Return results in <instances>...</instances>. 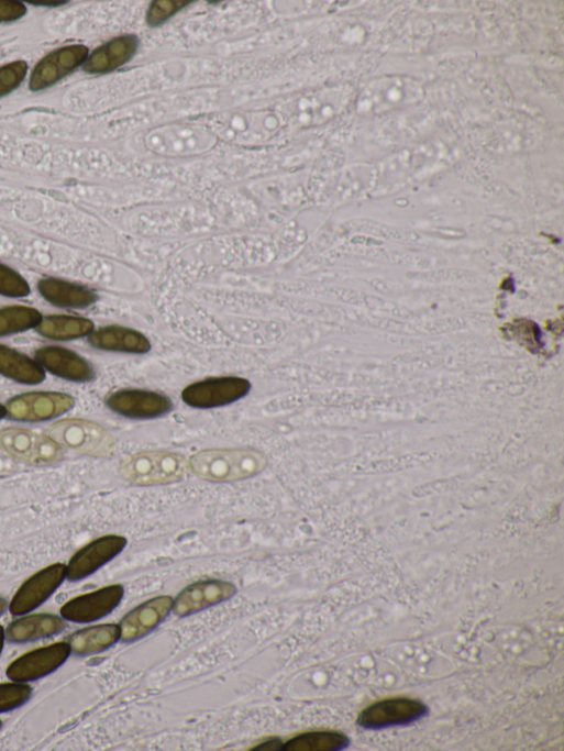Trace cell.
<instances>
[{"label":"cell","mask_w":564,"mask_h":751,"mask_svg":"<svg viewBox=\"0 0 564 751\" xmlns=\"http://www.w3.org/2000/svg\"><path fill=\"white\" fill-rule=\"evenodd\" d=\"M267 464L266 455L254 449H214L195 454L189 468L206 481L230 483L254 477Z\"/></svg>","instance_id":"1"},{"label":"cell","mask_w":564,"mask_h":751,"mask_svg":"<svg viewBox=\"0 0 564 751\" xmlns=\"http://www.w3.org/2000/svg\"><path fill=\"white\" fill-rule=\"evenodd\" d=\"M189 461L180 454L166 451L142 452L130 457L122 466L123 477L139 486L165 485L184 479Z\"/></svg>","instance_id":"2"},{"label":"cell","mask_w":564,"mask_h":751,"mask_svg":"<svg viewBox=\"0 0 564 751\" xmlns=\"http://www.w3.org/2000/svg\"><path fill=\"white\" fill-rule=\"evenodd\" d=\"M48 437L60 448L97 457H109L115 452L113 437L101 426L79 419L63 420L48 430Z\"/></svg>","instance_id":"3"},{"label":"cell","mask_w":564,"mask_h":751,"mask_svg":"<svg viewBox=\"0 0 564 751\" xmlns=\"http://www.w3.org/2000/svg\"><path fill=\"white\" fill-rule=\"evenodd\" d=\"M252 390L248 379L236 376L214 377L193 383L183 391V400L195 409H214L245 398Z\"/></svg>","instance_id":"4"},{"label":"cell","mask_w":564,"mask_h":751,"mask_svg":"<svg viewBox=\"0 0 564 751\" xmlns=\"http://www.w3.org/2000/svg\"><path fill=\"white\" fill-rule=\"evenodd\" d=\"M0 448L11 457L31 465H52L63 459L62 448L48 435L26 429L0 433Z\"/></svg>","instance_id":"5"},{"label":"cell","mask_w":564,"mask_h":751,"mask_svg":"<svg viewBox=\"0 0 564 751\" xmlns=\"http://www.w3.org/2000/svg\"><path fill=\"white\" fill-rule=\"evenodd\" d=\"M428 713V706L418 699L392 697L364 708L356 722L364 729H385L410 725L425 717Z\"/></svg>","instance_id":"6"},{"label":"cell","mask_w":564,"mask_h":751,"mask_svg":"<svg viewBox=\"0 0 564 751\" xmlns=\"http://www.w3.org/2000/svg\"><path fill=\"white\" fill-rule=\"evenodd\" d=\"M75 399L67 394L36 391L16 396L8 405V417L21 422H43L73 410Z\"/></svg>","instance_id":"7"},{"label":"cell","mask_w":564,"mask_h":751,"mask_svg":"<svg viewBox=\"0 0 564 751\" xmlns=\"http://www.w3.org/2000/svg\"><path fill=\"white\" fill-rule=\"evenodd\" d=\"M67 578V565L52 564L26 579L10 603L14 616H23L47 601Z\"/></svg>","instance_id":"8"},{"label":"cell","mask_w":564,"mask_h":751,"mask_svg":"<svg viewBox=\"0 0 564 751\" xmlns=\"http://www.w3.org/2000/svg\"><path fill=\"white\" fill-rule=\"evenodd\" d=\"M70 654L71 648L67 641L42 647L14 660L9 665L7 674L12 681H36L57 671Z\"/></svg>","instance_id":"9"},{"label":"cell","mask_w":564,"mask_h":751,"mask_svg":"<svg viewBox=\"0 0 564 751\" xmlns=\"http://www.w3.org/2000/svg\"><path fill=\"white\" fill-rule=\"evenodd\" d=\"M108 407L133 420H153L168 415L174 404L166 395L144 389H121L109 396Z\"/></svg>","instance_id":"10"},{"label":"cell","mask_w":564,"mask_h":751,"mask_svg":"<svg viewBox=\"0 0 564 751\" xmlns=\"http://www.w3.org/2000/svg\"><path fill=\"white\" fill-rule=\"evenodd\" d=\"M129 540L119 534L100 537L81 548L67 564V578L82 581L120 555Z\"/></svg>","instance_id":"11"},{"label":"cell","mask_w":564,"mask_h":751,"mask_svg":"<svg viewBox=\"0 0 564 751\" xmlns=\"http://www.w3.org/2000/svg\"><path fill=\"white\" fill-rule=\"evenodd\" d=\"M124 595L125 588L123 585L104 586L70 599L62 607L60 612L68 621L77 623L93 622L115 610L122 603Z\"/></svg>","instance_id":"12"},{"label":"cell","mask_w":564,"mask_h":751,"mask_svg":"<svg viewBox=\"0 0 564 751\" xmlns=\"http://www.w3.org/2000/svg\"><path fill=\"white\" fill-rule=\"evenodd\" d=\"M89 49L76 45L58 49L44 58L33 71L30 88L34 92L46 90L85 65Z\"/></svg>","instance_id":"13"},{"label":"cell","mask_w":564,"mask_h":751,"mask_svg":"<svg viewBox=\"0 0 564 751\" xmlns=\"http://www.w3.org/2000/svg\"><path fill=\"white\" fill-rule=\"evenodd\" d=\"M236 586L223 579H206L186 587L174 600L173 610L187 617L232 598Z\"/></svg>","instance_id":"14"},{"label":"cell","mask_w":564,"mask_h":751,"mask_svg":"<svg viewBox=\"0 0 564 751\" xmlns=\"http://www.w3.org/2000/svg\"><path fill=\"white\" fill-rule=\"evenodd\" d=\"M35 360L53 375L74 383L96 379L93 366L78 353L62 346H45L36 351Z\"/></svg>","instance_id":"15"},{"label":"cell","mask_w":564,"mask_h":751,"mask_svg":"<svg viewBox=\"0 0 564 751\" xmlns=\"http://www.w3.org/2000/svg\"><path fill=\"white\" fill-rule=\"evenodd\" d=\"M173 606V597L158 596L135 607L120 623L121 639L133 642L146 637L169 616Z\"/></svg>","instance_id":"16"},{"label":"cell","mask_w":564,"mask_h":751,"mask_svg":"<svg viewBox=\"0 0 564 751\" xmlns=\"http://www.w3.org/2000/svg\"><path fill=\"white\" fill-rule=\"evenodd\" d=\"M140 40L135 35L115 38L97 49L84 65L90 75H107L130 63L137 54Z\"/></svg>","instance_id":"17"},{"label":"cell","mask_w":564,"mask_h":751,"mask_svg":"<svg viewBox=\"0 0 564 751\" xmlns=\"http://www.w3.org/2000/svg\"><path fill=\"white\" fill-rule=\"evenodd\" d=\"M88 338L89 343L101 351L146 354L152 350L151 341L143 333L119 325L95 330Z\"/></svg>","instance_id":"18"},{"label":"cell","mask_w":564,"mask_h":751,"mask_svg":"<svg viewBox=\"0 0 564 751\" xmlns=\"http://www.w3.org/2000/svg\"><path fill=\"white\" fill-rule=\"evenodd\" d=\"M38 290L49 303L65 309H86L98 302V295L80 285L57 278H43Z\"/></svg>","instance_id":"19"},{"label":"cell","mask_w":564,"mask_h":751,"mask_svg":"<svg viewBox=\"0 0 564 751\" xmlns=\"http://www.w3.org/2000/svg\"><path fill=\"white\" fill-rule=\"evenodd\" d=\"M67 627L63 616L53 614H33L12 622L7 638L13 643H26L59 634Z\"/></svg>","instance_id":"20"},{"label":"cell","mask_w":564,"mask_h":751,"mask_svg":"<svg viewBox=\"0 0 564 751\" xmlns=\"http://www.w3.org/2000/svg\"><path fill=\"white\" fill-rule=\"evenodd\" d=\"M121 639V628L117 623H103L76 631L67 639L71 653L86 656L101 653Z\"/></svg>","instance_id":"21"},{"label":"cell","mask_w":564,"mask_h":751,"mask_svg":"<svg viewBox=\"0 0 564 751\" xmlns=\"http://www.w3.org/2000/svg\"><path fill=\"white\" fill-rule=\"evenodd\" d=\"M0 375L23 385H40L46 379V371L36 360L0 344Z\"/></svg>","instance_id":"22"},{"label":"cell","mask_w":564,"mask_h":751,"mask_svg":"<svg viewBox=\"0 0 564 751\" xmlns=\"http://www.w3.org/2000/svg\"><path fill=\"white\" fill-rule=\"evenodd\" d=\"M37 332L53 341H73L89 336L96 329L95 323L87 318L75 316L45 317Z\"/></svg>","instance_id":"23"},{"label":"cell","mask_w":564,"mask_h":751,"mask_svg":"<svg viewBox=\"0 0 564 751\" xmlns=\"http://www.w3.org/2000/svg\"><path fill=\"white\" fill-rule=\"evenodd\" d=\"M350 744L349 737L335 730L309 731L298 735L286 743L281 750L286 751H336Z\"/></svg>","instance_id":"24"},{"label":"cell","mask_w":564,"mask_h":751,"mask_svg":"<svg viewBox=\"0 0 564 751\" xmlns=\"http://www.w3.org/2000/svg\"><path fill=\"white\" fill-rule=\"evenodd\" d=\"M44 317L35 308L12 306L0 309V338L37 329Z\"/></svg>","instance_id":"25"},{"label":"cell","mask_w":564,"mask_h":751,"mask_svg":"<svg viewBox=\"0 0 564 751\" xmlns=\"http://www.w3.org/2000/svg\"><path fill=\"white\" fill-rule=\"evenodd\" d=\"M33 695V687L24 682L0 683V713L14 710L25 705Z\"/></svg>","instance_id":"26"},{"label":"cell","mask_w":564,"mask_h":751,"mask_svg":"<svg viewBox=\"0 0 564 751\" xmlns=\"http://www.w3.org/2000/svg\"><path fill=\"white\" fill-rule=\"evenodd\" d=\"M32 292L29 281L16 270L0 264V295L9 298H25Z\"/></svg>","instance_id":"27"},{"label":"cell","mask_w":564,"mask_h":751,"mask_svg":"<svg viewBox=\"0 0 564 751\" xmlns=\"http://www.w3.org/2000/svg\"><path fill=\"white\" fill-rule=\"evenodd\" d=\"M29 65L25 62H15L0 68V98L15 91L26 79Z\"/></svg>","instance_id":"28"},{"label":"cell","mask_w":564,"mask_h":751,"mask_svg":"<svg viewBox=\"0 0 564 751\" xmlns=\"http://www.w3.org/2000/svg\"><path fill=\"white\" fill-rule=\"evenodd\" d=\"M192 2H172V0H161L152 4L147 13V24L157 27L165 24L178 12L190 5Z\"/></svg>","instance_id":"29"},{"label":"cell","mask_w":564,"mask_h":751,"mask_svg":"<svg viewBox=\"0 0 564 751\" xmlns=\"http://www.w3.org/2000/svg\"><path fill=\"white\" fill-rule=\"evenodd\" d=\"M26 14L27 9L24 4L13 2V0H0V22H16Z\"/></svg>","instance_id":"30"},{"label":"cell","mask_w":564,"mask_h":751,"mask_svg":"<svg viewBox=\"0 0 564 751\" xmlns=\"http://www.w3.org/2000/svg\"><path fill=\"white\" fill-rule=\"evenodd\" d=\"M281 748H283V742L280 740L270 739V740L257 746L253 750H267V751L270 750V751H273V750H281Z\"/></svg>","instance_id":"31"},{"label":"cell","mask_w":564,"mask_h":751,"mask_svg":"<svg viewBox=\"0 0 564 751\" xmlns=\"http://www.w3.org/2000/svg\"><path fill=\"white\" fill-rule=\"evenodd\" d=\"M29 3L32 5H36V7H51V8L52 7H54V8L55 7H62V5L67 4L66 2H29Z\"/></svg>","instance_id":"32"},{"label":"cell","mask_w":564,"mask_h":751,"mask_svg":"<svg viewBox=\"0 0 564 751\" xmlns=\"http://www.w3.org/2000/svg\"><path fill=\"white\" fill-rule=\"evenodd\" d=\"M7 631L3 626H0V654H2L5 644Z\"/></svg>","instance_id":"33"},{"label":"cell","mask_w":564,"mask_h":751,"mask_svg":"<svg viewBox=\"0 0 564 751\" xmlns=\"http://www.w3.org/2000/svg\"><path fill=\"white\" fill-rule=\"evenodd\" d=\"M9 601L5 598L0 597V616H2L9 609Z\"/></svg>","instance_id":"34"},{"label":"cell","mask_w":564,"mask_h":751,"mask_svg":"<svg viewBox=\"0 0 564 751\" xmlns=\"http://www.w3.org/2000/svg\"><path fill=\"white\" fill-rule=\"evenodd\" d=\"M7 417H8L7 406L0 404V420H3Z\"/></svg>","instance_id":"35"},{"label":"cell","mask_w":564,"mask_h":751,"mask_svg":"<svg viewBox=\"0 0 564 751\" xmlns=\"http://www.w3.org/2000/svg\"><path fill=\"white\" fill-rule=\"evenodd\" d=\"M2 725H3V722H2V720H0V728H2Z\"/></svg>","instance_id":"36"}]
</instances>
